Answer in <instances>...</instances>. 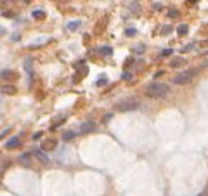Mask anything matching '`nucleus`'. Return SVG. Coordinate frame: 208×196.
I'll return each mask as SVG.
<instances>
[{
	"label": "nucleus",
	"mask_w": 208,
	"mask_h": 196,
	"mask_svg": "<svg viewBox=\"0 0 208 196\" xmlns=\"http://www.w3.org/2000/svg\"><path fill=\"white\" fill-rule=\"evenodd\" d=\"M75 136H76L75 132H64V134H62V141H71Z\"/></svg>",
	"instance_id": "nucleus-8"
},
{
	"label": "nucleus",
	"mask_w": 208,
	"mask_h": 196,
	"mask_svg": "<svg viewBox=\"0 0 208 196\" xmlns=\"http://www.w3.org/2000/svg\"><path fill=\"white\" fill-rule=\"evenodd\" d=\"M19 161L23 163L25 167H30V163H31V155H30V153H23V155L19 156Z\"/></svg>",
	"instance_id": "nucleus-6"
},
{
	"label": "nucleus",
	"mask_w": 208,
	"mask_h": 196,
	"mask_svg": "<svg viewBox=\"0 0 208 196\" xmlns=\"http://www.w3.org/2000/svg\"><path fill=\"white\" fill-rule=\"evenodd\" d=\"M33 17H36V19H44L45 14L42 12V11H35V12H33Z\"/></svg>",
	"instance_id": "nucleus-11"
},
{
	"label": "nucleus",
	"mask_w": 208,
	"mask_h": 196,
	"mask_svg": "<svg viewBox=\"0 0 208 196\" xmlns=\"http://www.w3.org/2000/svg\"><path fill=\"white\" fill-rule=\"evenodd\" d=\"M196 73H198V70H187V71H182L180 75L174 76V83H175V85H187Z\"/></svg>",
	"instance_id": "nucleus-2"
},
{
	"label": "nucleus",
	"mask_w": 208,
	"mask_h": 196,
	"mask_svg": "<svg viewBox=\"0 0 208 196\" xmlns=\"http://www.w3.org/2000/svg\"><path fill=\"white\" fill-rule=\"evenodd\" d=\"M127 35H129V37H132V35H135V30H127Z\"/></svg>",
	"instance_id": "nucleus-15"
},
{
	"label": "nucleus",
	"mask_w": 208,
	"mask_h": 196,
	"mask_svg": "<svg viewBox=\"0 0 208 196\" xmlns=\"http://www.w3.org/2000/svg\"><path fill=\"white\" fill-rule=\"evenodd\" d=\"M182 62H184L182 59H174V61H172V66H174V68H177V66H180Z\"/></svg>",
	"instance_id": "nucleus-13"
},
{
	"label": "nucleus",
	"mask_w": 208,
	"mask_h": 196,
	"mask_svg": "<svg viewBox=\"0 0 208 196\" xmlns=\"http://www.w3.org/2000/svg\"><path fill=\"white\" fill-rule=\"evenodd\" d=\"M198 196H205V194H203V193H201V194H198Z\"/></svg>",
	"instance_id": "nucleus-17"
},
{
	"label": "nucleus",
	"mask_w": 208,
	"mask_h": 196,
	"mask_svg": "<svg viewBox=\"0 0 208 196\" xmlns=\"http://www.w3.org/2000/svg\"><path fill=\"white\" fill-rule=\"evenodd\" d=\"M2 90H4V92H9V94H14V92H16V87H14V85H5Z\"/></svg>",
	"instance_id": "nucleus-9"
},
{
	"label": "nucleus",
	"mask_w": 208,
	"mask_h": 196,
	"mask_svg": "<svg viewBox=\"0 0 208 196\" xmlns=\"http://www.w3.org/2000/svg\"><path fill=\"white\" fill-rule=\"evenodd\" d=\"M19 146V137H12V139H9L7 142H5V147L7 149H14V147H17Z\"/></svg>",
	"instance_id": "nucleus-7"
},
{
	"label": "nucleus",
	"mask_w": 208,
	"mask_h": 196,
	"mask_svg": "<svg viewBox=\"0 0 208 196\" xmlns=\"http://www.w3.org/2000/svg\"><path fill=\"white\" fill-rule=\"evenodd\" d=\"M78 26H80V21H73V23H70V25H68V28H70V30H75V28H78Z\"/></svg>",
	"instance_id": "nucleus-12"
},
{
	"label": "nucleus",
	"mask_w": 208,
	"mask_h": 196,
	"mask_svg": "<svg viewBox=\"0 0 208 196\" xmlns=\"http://www.w3.org/2000/svg\"><path fill=\"white\" fill-rule=\"evenodd\" d=\"M94 128H95V123L94 122H85V123L80 125V132L81 134H89V132H92Z\"/></svg>",
	"instance_id": "nucleus-4"
},
{
	"label": "nucleus",
	"mask_w": 208,
	"mask_h": 196,
	"mask_svg": "<svg viewBox=\"0 0 208 196\" xmlns=\"http://www.w3.org/2000/svg\"><path fill=\"white\" fill-rule=\"evenodd\" d=\"M35 156L38 158V161H40V163H44V165L50 161V158H49V156L44 153V151H35Z\"/></svg>",
	"instance_id": "nucleus-5"
},
{
	"label": "nucleus",
	"mask_w": 208,
	"mask_h": 196,
	"mask_svg": "<svg viewBox=\"0 0 208 196\" xmlns=\"http://www.w3.org/2000/svg\"><path fill=\"white\" fill-rule=\"evenodd\" d=\"M102 50V54H111V49L109 47H106V49H101Z\"/></svg>",
	"instance_id": "nucleus-14"
},
{
	"label": "nucleus",
	"mask_w": 208,
	"mask_h": 196,
	"mask_svg": "<svg viewBox=\"0 0 208 196\" xmlns=\"http://www.w3.org/2000/svg\"><path fill=\"white\" fill-rule=\"evenodd\" d=\"M123 78H125V80H130V78H132V75H130V73H125V75H123Z\"/></svg>",
	"instance_id": "nucleus-16"
},
{
	"label": "nucleus",
	"mask_w": 208,
	"mask_h": 196,
	"mask_svg": "<svg viewBox=\"0 0 208 196\" xmlns=\"http://www.w3.org/2000/svg\"><path fill=\"white\" fill-rule=\"evenodd\" d=\"M139 108V102L135 99H127V101H123L116 106V110L121 111V113H127V111H132V110H137Z\"/></svg>",
	"instance_id": "nucleus-3"
},
{
	"label": "nucleus",
	"mask_w": 208,
	"mask_h": 196,
	"mask_svg": "<svg viewBox=\"0 0 208 196\" xmlns=\"http://www.w3.org/2000/svg\"><path fill=\"white\" fill-rule=\"evenodd\" d=\"M177 31H179V35H185V33H187V26H185V25H180V26L177 28Z\"/></svg>",
	"instance_id": "nucleus-10"
},
{
	"label": "nucleus",
	"mask_w": 208,
	"mask_h": 196,
	"mask_svg": "<svg viewBox=\"0 0 208 196\" xmlns=\"http://www.w3.org/2000/svg\"><path fill=\"white\" fill-rule=\"evenodd\" d=\"M168 85L166 83H151L148 89H146V94H148V97H153V99H160V97H165L166 94H168Z\"/></svg>",
	"instance_id": "nucleus-1"
}]
</instances>
